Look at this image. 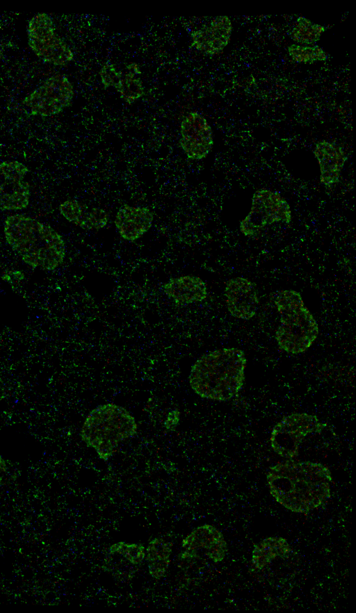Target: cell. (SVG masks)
Masks as SVG:
<instances>
[{
	"label": "cell",
	"mask_w": 356,
	"mask_h": 613,
	"mask_svg": "<svg viewBox=\"0 0 356 613\" xmlns=\"http://www.w3.org/2000/svg\"><path fill=\"white\" fill-rule=\"evenodd\" d=\"M333 481L329 468L320 462L287 459L268 469L270 494L285 509L304 515L325 505Z\"/></svg>",
	"instance_id": "1"
},
{
	"label": "cell",
	"mask_w": 356,
	"mask_h": 613,
	"mask_svg": "<svg viewBox=\"0 0 356 613\" xmlns=\"http://www.w3.org/2000/svg\"><path fill=\"white\" fill-rule=\"evenodd\" d=\"M247 359L243 350L222 348L200 356L192 365L188 383L202 399L227 402L238 395L245 382Z\"/></svg>",
	"instance_id": "2"
},
{
	"label": "cell",
	"mask_w": 356,
	"mask_h": 613,
	"mask_svg": "<svg viewBox=\"0 0 356 613\" xmlns=\"http://www.w3.org/2000/svg\"><path fill=\"white\" fill-rule=\"evenodd\" d=\"M6 243L32 268L52 271L64 261L66 246L51 226L25 214L8 215L3 222Z\"/></svg>",
	"instance_id": "3"
},
{
	"label": "cell",
	"mask_w": 356,
	"mask_h": 613,
	"mask_svg": "<svg viewBox=\"0 0 356 613\" xmlns=\"http://www.w3.org/2000/svg\"><path fill=\"white\" fill-rule=\"evenodd\" d=\"M137 432L134 416L125 407L108 402L97 406L88 413L80 436L87 447L106 461L121 443L133 438Z\"/></svg>",
	"instance_id": "4"
},
{
	"label": "cell",
	"mask_w": 356,
	"mask_h": 613,
	"mask_svg": "<svg viewBox=\"0 0 356 613\" xmlns=\"http://www.w3.org/2000/svg\"><path fill=\"white\" fill-rule=\"evenodd\" d=\"M292 211L288 201L277 191L262 188L252 195L249 212L239 223V230L245 237L256 238L268 227L288 224Z\"/></svg>",
	"instance_id": "5"
},
{
	"label": "cell",
	"mask_w": 356,
	"mask_h": 613,
	"mask_svg": "<svg viewBox=\"0 0 356 613\" xmlns=\"http://www.w3.org/2000/svg\"><path fill=\"white\" fill-rule=\"evenodd\" d=\"M327 423L317 416L306 412H293L284 416L272 428L270 448L275 453L287 459L299 455L300 447L306 437L321 434Z\"/></svg>",
	"instance_id": "6"
},
{
	"label": "cell",
	"mask_w": 356,
	"mask_h": 613,
	"mask_svg": "<svg viewBox=\"0 0 356 613\" xmlns=\"http://www.w3.org/2000/svg\"><path fill=\"white\" fill-rule=\"evenodd\" d=\"M28 45L43 62L54 66H65L74 59V54L58 35L54 21L47 13H40L28 22Z\"/></svg>",
	"instance_id": "7"
},
{
	"label": "cell",
	"mask_w": 356,
	"mask_h": 613,
	"mask_svg": "<svg viewBox=\"0 0 356 613\" xmlns=\"http://www.w3.org/2000/svg\"><path fill=\"white\" fill-rule=\"evenodd\" d=\"M280 315V325L275 334L278 347L291 354L307 351L319 333L317 321L310 311L305 305Z\"/></svg>",
	"instance_id": "8"
},
{
	"label": "cell",
	"mask_w": 356,
	"mask_h": 613,
	"mask_svg": "<svg viewBox=\"0 0 356 613\" xmlns=\"http://www.w3.org/2000/svg\"><path fill=\"white\" fill-rule=\"evenodd\" d=\"M74 96L67 76L56 74L47 78L22 101L30 115L47 117L58 115L71 106Z\"/></svg>",
	"instance_id": "9"
},
{
	"label": "cell",
	"mask_w": 356,
	"mask_h": 613,
	"mask_svg": "<svg viewBox=\"0 0 356 613\" xmlns=\"http://www.w3.org/2000/svg\"><path fill=\"white\" fill-rule=\"evenodd\" d=\"M29 172L23 163L13 160L0 163V209L17 211L26 209L31 197L25 177Z\"/></svg>",
	"instance_id": "10"
},
{
	"label": "cell",
	"mask_w": 356,
	"mask_h": 613,
	"mask_svg": "<svg viewBox=\"0 0 356 613\" xmlns=\"http://www.w3.org/2000/svg\"><path fill=\"white\" fill-rule=\"evenodd\" d=\"M179 146L188 159L202 161L213 146V134L207 120L197 111L187 113L179 126Z\"/></svg>",
	"instance_id": "11"
},
{
	"label": "cell",
	"mask_w": 356,
	"mask_h": 613,
	"mask_svg": "<svg viewBox=\"0 0 356 613\" xmlns=\"http://www.w3.org/2000/svg\"><path fill=\"white\" fill-rule=\"evenodd\" d=\"M181 559L196 558L200 551L214 563L222 562L228 551L223 534L213 525L205 523L194 528L181 541Z\"/></svg>",
	"instance_id": "12"
},
{
	"label": "cell",
	"mask_w": 356,
	"mask_h": 613,
	"mask_svg": "<svg viewBox=\"0 0 356 613\" xmlns=\"http://www.w3.org/2000/svg\"><path fill=\"white\" fill-rule=\"evenodd\" d=\"M225 296L227 309L236 318L249 320L258 310L259 300L256 285L243 277H236L225 283Z\"/></svg>",
	"instance_id": "13"
},
{
	"label": "cell",
	"mask_w": 356,
	"mask_h": 613,
	"mask_svg": "<svg viewBox=\"0 0 356 613\" xmlns=\"http://www.w3.org/2000/svg\"><path fill=\"white\" fill-rule=\"evenodd\" d=\"M232 24L228 16L213 17L210 22L191 33V46L206 55L221 53L229 42Z\"/></svg>",
	"instance_id": "14"
},
{
	"label": "cell",
	"mask_w": 356,
	"mask_h": 613,
	"mask_svg": "<svg viewBox=\"0 0 356 613\" xmlns=\"http://www.w3.org/2000/svg\"><path fill=\"white\" fill-rule=\"evenodd\" d=\"M153 222L154 214L149 208L124 204L116 212L114 224L123 240L134 242L151 229Z\"/></svg>",
	"instance_id": "15"
},
{
	"label": "cell",
	"mask_w": 356,
	"mask_h": 613,
	"mask_svg": "<svg viewBox=\"0 0 356 613\" xmlns=\"http://www.w3.org/2000/svg\"><path fill=\"white\" fill-rule=\"evenodd\" d=\"M314 154L320 169L321 183L326 188L337 184L347 160L343 149L328 140H321L314 145Z\"/></svg>",
	"instance_id": "16"
},
{
	"label": "cell",
	"mask_w": 356,
	"mask_h": 613,
	"mask_svg": "<svg viewBox=\"0 0 356 613\" xmlns=\"http://www.w3.org/2000/svg\"><path fill=\"white\" fill-rule=\"evenodd\" d=\"M165 295L177 305H187L204 301L208 296L206 283L193 275L170 278L162 285Z\"/></svg>",
	"instance_id": "17"
},
{
	"label": "cell",
	"mask_w": 356,
	"mask_h": 613,
	"mask_svg": "<svg viewBox=\"0 0 356 613\" xmlns=\"http://www.w3.org/2000/svg\"><path fill=\"white\" fill-rule=\"evenodd\" d=\"M293 549L286 539L269 537L254 544L250 563L254 570H262L274 560L289 558Z\"/></svg>",
	"instance_id": "18"
},
{
	"label": "cell",
	"mask_w": 356,
	"mask_h": 613,
	"mask_svg": "<svg viewBox=\"0 0 356 613\" xmlns=\"http://www.w3.org/2000/svg\"><path fill=\"white\" fill-rule=\"evenodd\" d=\"M145 551L149 575L156 580L165 577L170 564L172 543L155 537L149 541Z\"/></svg>",
	"instance_id": "19"
},
{
	"label": "cell",
	"mask_w": 356,
	"mask_h": 613,
	"mask_svg": "<svg viewBox=\"0 0 356 613\" xmlns=\"http://www.w3.org/2000/svg\"><path fill=\"white\" fill-rule=\"evenodd\" d=\"M140 74L141 71L136 63L129 64L115 88L120 97L129 104L134 103L144 95L143 81L138 76Z\"/></svg>",
	"instance_id": "20"
},
{
	"label": "cell",
	"mask_w": 356,
	"mask_h": 613,
	"mask_svg": "<svg viewBox=\"0 0 356 613\" xmlns=\"http://www.w3.org/2000/svg\"><path fill=\"white\" fill-rule=\"evenodd\" d=\"M325 27L310 21L305 17H299L291 31L292 40L300 44H312L319 40Z\"/></svg>",
	"instance_id": "21"
},
{
	"label": "cell",
	"mask_w": 356,
	"mask_h": 613,
	"mask_svg": "<svg viewBox=\"0 0 356 613\" xmlns=\"http://www.w3.org/2000/svg\"><path fill=\"white\" fill-rule=\"evenodd\" d=\"M287 52L293 61L303 64L325 61L328 57L325 50L316 44L309 46L293 44L288 47Z\"/></svg>",
	"instance_id": "22"
},
{
	"label": "cell",
	"mask_w": 356,
	"mask_h": 613,
	"mask_svg": "<svg viewBox=\"0 0 356 613\" xmlns=\"http://www.w3.org/2000/svg\"><path fill=\"white\" fill-rule=\"evenodd\" d=\"M108 553L119 555L133 565H139L145 558V548L143 544L118 541L108 548Z\"/></svg>",
	"instance_id": "23"
},
{
	"label": "cell",
	"mask_w": 356,
	"mask_h": 613,
	"mask_svg": "<svg viewBox=\"0 0 356 613\" xmlns=\"http://www.w3.org/2000/svg\"><path fill=\"white\" fill-rule=\"evenodd\" d=\"M122 74V72L118 71L114 65L110 63H104L100 69L99 76L101 82L104 88H115Z\"/></svg>",
	"instance_id": "24"
},
{
	"label": "cell",
	"mask_w": 356,
	"mask_h": 613,
	"mask_svg": "<svg viewBox=\"0 0 356 613\" xmlns=\"http://www.w3.org/2000/svg\"><path fill=\"white\" fill-rule=\"evenodd\" d=\"M179 421V411L177 409L172 410L167 416L165 427L168 430H173L172 427H176Z\"/></svg>",
	"instance_id": "25"
},
{
	"label": "cell",
	"mask_w": 356,
	"mask_h": 613,
	"mask_svg": "<svg viewBox=\"0 0 356 613\" xmlns=\"http://www.w3.org/2000/svg\"><path fill=\"white\" fill-rule=\"evenodd\" d=\"M7 471H8V467H7L6 460L0 455V487L3 483V478L5 477V475L7 473Z\"/></svg>",
	"instance_id": "26"
}]
</instances>
